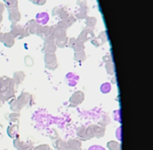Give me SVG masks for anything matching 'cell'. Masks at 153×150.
<instances>
[{
  "mask_svg": "<svg viewBox=\"0 0 153 150\" xmlns=\"http://www.w3.org/2000/svg\"><path fill=\"white\" fill-rule=\"evenodd\" d=\"M37 21L41 23V24H46L48 21V14L46 13H39L36 16Z\"/></svg>",
  "mask_w": 153,
  "mask_h": 150,
  "instance_id": "6da1fadb",
  "label": "cell"
},
{
  "mask_svg": "<svg viewBox=\"0 0 153 150\" xmlns=\"http://www.w3.org/2000/svg\"><path fill=\"white\" fill-rule=\"evenodd\" d=\"M89 150H105L102 147H100V146H92V147H91Z\"/></svg>",
  "mask_w": 153,
  "mask_h": 150,
  "instance_id": "7a4b0ae2",
  "label": "cell"
}]
</instances>
